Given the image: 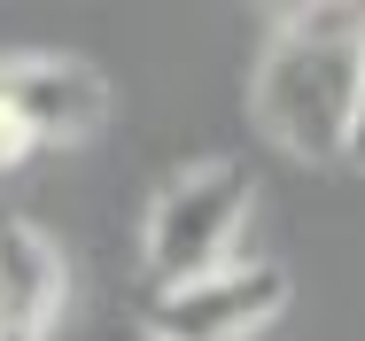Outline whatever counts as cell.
<instances>
[{
  "instance_id": "cell-5",
  "label": "cell",
  "mask_w": 365,
  "mask_h": 341,
  "mask_svg": "<svg viewBox=\"0 0 365 341\" xmlns=\"http://www.w3.org/2000/svg\"><path fill=\"white\" fill-rule=\"evenodd\" d=\"M71 295L63 248L31 217H0V341H47Z\"/></svg>"
},
{
  "instance_id": "cell-6",
  "label": "cell",
  "mask_w": 365,
  "mask_h": 341,
  "mask_svg": "<svg viewBox=\"0 0 365 341\" xmlns=\"http://www.w3.org/2000/svg\"><path fill=\"white\" fill-rule=\"evenodd\" d=\"M31 155H39V140L24 132V117L0 101V171H16V163H31Z\"/></svg>"
},
{
  "instance_id": "cell-3",
  "label": "cell",
  "mask_w": 365,
  "mask_h": 341,
  "mask_svg": "<svg viewBox=\"0 0 365 341\" xmlns=\"http://www.w3.org/2000/svg\"><path fill=\"white\" fill-rule=\"evenodd\" d=\"M280 310H288V272L257 264V256H233V264L187 279V287L148 295L155 341H257Z\"/></svg>"
},
{
  "instance_id": "cell-7",
  "label": "cell",
  "mask_w": 365,
  "mask_h": 341,
  "mask_svg": "<svg viewBox=\"0 0 365 341\" xmlns=\"http://www.w3.org/2000/svg\"><path fill=\"white\" fill-rule=\"evenodd\" d=\"M350 163H365V93H358V125H350Z\"/></svg>"
},
{
  "instance_id": "cell-1",
  "label": "cell",
  "mask_w": 365,
  "mask_h": 341,
  "mask_svg": "<svg viewBox=\"0 0 365 341\" xmlns=\"http://www.w3.org/2000/svg\"><path fill=\"white\" fill-rule=\"evenodd\" d=\"M358 93H365V8L350 0L280 8L249 70L257 132L295 163H350Z\"/></svg>"
},
{
  "instance_id": "cell-4",
  "label": "cell",
  "mask_w": 365,
  "mask_h": 341,
  "mask_svg": "<svg viewBox=\"0 0 365 341\" xmlns=\"http://www.w3.org/2000/svg\"><path fill=\"white\" fill-rule=\"evenodd\" d=\"M0 101L39 147H78L109 125V85L78 55H0Z\"/></svg>"
},
{
  "instance_id": "cell-2",
  "label": "cell",
  "mask_w": 365,
  "mask_h": 341,
  "mask_svg": "<svg viewBox=\"0 0 365 341\" xmlns=\"http://www.w3.org/2000/svg\"><path fill=\"white\" fill-rule=\"evenodd\" d=\"M249 209H257V179H249L241 163H225V155L171 171V179L155 187V202H148V225H140L148 295L187 287V279L233 264V241H241Z\"/></svg>"
}]
</instances>
